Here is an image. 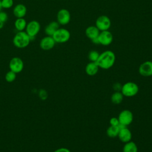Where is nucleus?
I'll return each mask as SVG.
<instances>
[{"mask_svg": "<svg viewBox=\"0 0 152 152\" xmlns=\"http://www.w3.org/2000/svg\"><path fill=\"white\" fill-rule=\"evenodd\" d=\"M115 54L112 50H107L100 53L99 57L96 63L99 67L103 69H108L112 67L115 62Z\"/></svg>", "mask_w": 152, "mask_h": 152, "instance_id": "f257e3e1", "label": "nucleus"}, {"mask_svg": "<svg viewBox=\"0 0 152 152\" xmlns=\"http://www.w3.org/2000/svg\"><path fill=\"white\" fill-rule=\"evenodd\" d=\"M30 42V37L25 31H18L12 39L13 45L19 49H23L27 47Z\"/></svg>", "mask_w": 152, "mask_h": 152, "instance_id": "f03ea898", "label": "nucleus"}, {"mask_svg": "<svg viewBox=\"0 0 152 152\" xmlns=\"http://www.w3.org/2000/svg\"><path fill=\"white\" fill-rule=\"evenodd\" d=\"M139 91L138 86L134 82L129 81L124 84L122 86L121 92L124 96L127 97H134L138 94Z\"/></svg>", "mask_w": 152, "mask_h": 152, "instance_id": "7ed1b4c3", "label": "nucleus"}, {"mask_svg": "<svg viewBox=\"0 0 152 152\" xmlns=\"http://www.w3.org/2000/svg\"><path fill=\"white\" fill-rule=\"evenodd\" d=\"M71 37L69 30L65 28H59L53 34L52 37L56 43H64L68 42Z\"/></svg>", "mask_w": 152, "mask_h": 152, "instance_id": "20e7f679", "label": "nucleus"}, {"mask_svg": "<svg viewBox=\"0 0 152 152\" xmlns=\"http://www.w3.org/2000/svg\"><path fill=\"white\" fill-rule=\"evenodd\" d=\"M40 30V24L37 20H31L27 23L25 31L30 36L31 41L35 39Z\"/></svg>", "mask_w": 152, "mask_h": 152, "instance_id": "39448f33", "label": "nucleus"}, {"mask_svg": "<svg viewBox=\"0 0 152 152\" xmlns=\"http://www.w3.org/2000/svg\"><path fill=\"white\" fill-rule=\"evenodd\" d=\"M118 118L120 124L127 126L132 122L134 116L131 110L128 109H124L119 113Z\"/></svg>", "mask_w": 152, "mask_h": 152, "instance_id": "423d86ee", "label": "nucleus"}, {"mask_svg": "<svg viewBox=\"0 0 152 152\" xmlns=\"http://www.w3.org/2000/svg\"><path fill=\"white\" fill-rule=\"evenodd\" d=\"M95 26L100 31L109 30L111 26L110 19L107 15H100L96 19Z\"/></svg>", "mask_w": 152, "mask_h": 152, "instance_id": "0eeeda50", "label": "nucleus"}, {"mask_svg": "<svg viewBox=\"0 0 152 152\" xmlns=\"http://www.w3.org/2000/svg\"><path fill=\"white\" fill-rule=\"evenodd\" d=\"M9 68L11 71L15 73H20L24 68V62L19 57H13L9 62Z\"/></svg>", "mask_w": 152, "mask_h": 152, "instance_id": "6e6552de", "label": "nucleus"}, {"mask_svg": "<svg viewBox=\"0 0 152 152\" xmlns=\"http://www.w3.org/2000/svg\"><path fill=\"white\" fill-rule=\"evenodd\" d=\"M57 21L59 25L65 26L68 24L71 20V14L69 11L65 8L61 9L58 11L56 15Z\"/></svg>", "mask_w": 152, "mask_h": 152, "instance_id": "1a4fd4ad", "label": "nucleus"}, {"mask_svg": "<svg viewBox=\"0 0 152 152\" xmlns=\"http://www.w3.org/2000/svg\"><path fill=\"white\" fill-rule=\"evenodd\" d=\"M113 34L109 30L102 31L98 36L99 44L103 46H108L113 42Z\"/></svg>", "mask_w": 152, "mask_h": 152, "instance_id": "9d476101", "label": "nucleus"}, {"mask_svg": "<svg viewBox=\"0 0 152 152\" xmlns=\"http://www.w3.org/2000/svg\"><path fill=\"white\" fill-rule=\"evenodd\" d=\"M55 43L56 42L52 36H46L40 40L39 46L42 50H49L54 48Z\"/></svg>", "mask_w": 152, "mask_h": 152, "instance_id": "9b49d317", "label": "nucleus"}, {"mask_svg": "<svg viewBox=\"0 0 152 152\" xmlns=\"http://www.w3.org/2000/svg\"><path fill=\"white\" fill-rule=\"evenodd\" d=\"M138 72L143 77L152 76V61H146L140 64Z\"/></svg>", "mask_w": 152, "mask_h": 152, "instance_id": "f8f14e48", "label": "nucleus"}, {"mask_svg": "<svg viewBox=\"0 0 152 152\" xmlns=\"http://www.w3.org/2000/svg\"><path fill=\"white\" fill-rule=\"evenodd\" d=\"M27 7L23 4H18L15 5L12 10L14 15L17 18H24L27 14Z\"/></svg>", "mask_w": 152, "mask_h": 152, "instance_id": "ddd939ff", "label": "nucleus"}, {"mask_svg": "<svg viewBox=\"0 0 152 152\" xmlns=\"http://www.w3.org/2000/svg\"><path fill=\"white\" fill-rule=\"evenodd\" d=\"M118 137L122 142L125 143L131 140L132 133L127 126H126L119 129Z\"/></svg>", "mask_w": 152, "mask_h": 152, "instance_id": "4468645a", "label": "nucleus"}, {"mask_svg": "<svg viewBox=\"0 0 152 152\" xmlns=\"http://www.w3.org/2000/svg\"><path fill=\"white\" fill-rule=\"evenodd\" d=\"M100 31L97 28L96 26H90L86 28L85 31V34L86 36L90 39L91 40L97 38Z\"/></svg>", "mask_w": 152, "mask_h": 152, "instance_id": "2eb2a0df", "label": "nucleus"}, {"mask_svg": "<svg viewBox=\"0 0 152 152\" xmlns=\"http://www.w3.org/2000/svg\"><path fill=\"white\" fill-rule=\"evenodd\" d=\"M59 28V24L57 21L50 22L45 28V33L46 36H52L54 33Z\"/></svg>", "mask_w": 152, "mask_h": 152, "instance_id": "dca6fc26", "label": "nucleus"}, {"mask_svg": "<svg viewBox=\"0 0 152 152\" xmlns=\"http://www.w3.org/2000/svg\"><path fill=\"white\" fill-rule=\"evenodd\" d=\"M99 67L94 62H90L85 68L86 73L89 76H94L96 75L99 71Z\"/></svg>", "mask_w": 152, "mask_h": 152, "instance_id": "f3484780", "label": "nucleus"}, {"mask_svg": "<svg viewBox=\"0 0 152 152\" xmlns=\"http://www.w3.org/2000/svg\"><path fill=\"white\" fill-rule=\"evenodd\" d=\"M27 21L24 18H17L14 23L15 28L18 31H24L27 26Z\"/></svg>", "mask_w": 152, "mask_h": 152, "instance_id": "a211bd4d", "label": "nucleus"}, {"mask_svg": "<svg viewBox=\"0 0 152 152\" xmlns=\"http://www.w3.org/2000/svg\"><path fill=\"white\" fill-rule=\"evenodd\" d=\"M123 152H138L137 144L131 140L125 142L122 149Z\"/></svg>", "mask_w": 152, "mask_h": 152, "instance_id": "6ab92c4d", "label": "nucleus"}, {"mask_svg": "<svg viewBox=\"0 0 152 152\" xmlns=\"http://www.w3.org/2000/svg\"><path fill=\"white\" fill-rule=\"evenodd\" d=\"M124 95L121 91H115L111 96V102L115 104H119L121 103L124 99Z\"/></svg>", "mask_w": 152, "mask_h": 152, "instance_id": "aec40b11", "label": "nucleus"}, {"mask_svg": "<svg viewBox=\"0 0 152 152\" xmlns=\"http://www.w3.org/2000/svg\"><path fill=\"white\" fill-rule=\"evenodd\" d=\"M119 131V128L118 126H112L108 127L106 130V134L110 138H115L118 137Z\"/></svg>", "mask_w": 152, "mask_h": 152, "instance_id": "412c9836", "label": "nucleus"}, {"mask_svg": "<svg viewBox=\"0 0 152 152\" xmlns=\"http://www.w3.org/2000/svg\"><path fill=\"white\" fill-rule=\"evenodd\" d=\"M99 55H100V53H99V52L94 50H92L89 52L88 54V58L90 62H96L98 59Z\"/></svg>", "mask_w": 152, "mask_h": 152, "instance_id": "4be33fe9", "label": "nucleus"}, {"mask_svg": "<svg viewBox=\"0 0 152 152\" xmlns=\"http://www.w3.org/2000/svg\"><path fill=\"white\" fill-rule=\"evenodd\" d=\"M16 73H15L14 72L10 70L9 71H8L5 75V79L6 80V81H7L8 83H12L13 82L15 78H16Z\"/></svg>", "mask_w": 152, "mask_h": 152, "instance_id": "5701e85b", "label": "nucleus"}, {"mask_svg": "<svg viewBox=\"0 0 152 152\" xmlns=\"http://www.w3.org/2000/svg\"><path fill=\"white\" fill-rule=\"evenodd\" d=\"M1 4L2 8H11L14 5V0H1Z\"/></svg>", "mask_w": 152, "mask_h": 152, "instance_id": "b1692460", "label": "nucleus"}, {"mask_svg": "<svg viewBox=\"0 0 152 152\" xmlns=\"http://www.w3.org/2000/svg\"><path fill=\"white\" fill-rule=\"evenodd\" d=\"M38 95L39 98L42 100H45L48 97V93L45 89H40L38 92Z\"/></svg>", "mask_w": 152, "mask_h": 152, "instance_id": "393cba45", "label": "nucleus"}, {"mask_svg": "<svg viewBox=\"0 0 152 152\" xmlns=\"http://www.w3.org/2000/svg\"><path fill=\"white\" fill-rule=\"evenodd\" d=\"M8 19V14L5 11H0V20L4 22V23L7 21Z\"/></svg>", "mask_w": 152, "mask_h": 152, "instance_id": "a878e982", "label": "nucleus"}, {"mask_svg": "<svg viewBox=\"0 0 152 152\" xmlns=\"http://www.w3.org/2000/svg\"><path fill=\"white\" fill-rule=\"evenodd\" d=\"M110 125L112 126H118L119 125V121L118 118L116 117H112L109 120Z\"/></svg>", "mask_w": 152, "mask_h": 152, "instance_id": "bb28decb", "label": "nucleus"}, {"mask_svg": "<svg viewBox=\"0 0 152 152\" xmlns=\"http://www.w3.org/2000/svg\"><path fill=\"white\" fill-rule=\"evenodd\" d=\"M122 85H121L119 83H115L113 85V88L115 91H121Z\"/></svg>", "mask_w": 152, "mask_h": 152, "instance_id": "cd10ccee", "label": "nucleus"}, {"mask_svg": "<svg viewBox=\"0 0 152 152\" xmlns=\"http://www.w3.org/2000/svg\"><path fill=\"white\" fill-rule=\"evenodd\" d=\"M53 152H71V151L65 147H61L55 150Z\"/></svg>", "mask_w": 152, "mask_h": 152, "instance_id": "c85d7f7f", "label": "nucleus"}, {"mask_svg": "<svg viewBox=\"0 0 152 152\" xmlns=\"http://www.w3.org/2000/svg\"><path fill=\"white\" fill-rule=\"evenodd\" d=\"M4 24H5V23H4V22H2V21L0 20V29H2V28L4 27Z\"/></svg>", "mask_w": 152, "mask_h": 152, "instance_id": "c756f323", "label": "nucleus"}, {"mask_svg": "<svg viewBox=\"0 0 152 152\" xmlns=\"http://www.w3.org/2000/svg\"><path fill=\"white\" fill-rule=\"evenodd\" d=\"M2 4H1V0H0V11H2Z\"/></svg>", "mask_w": 152, "mask_h": 152, "instance_id": "7c9ffc66", "label": "nucleus"}]
</instances>
